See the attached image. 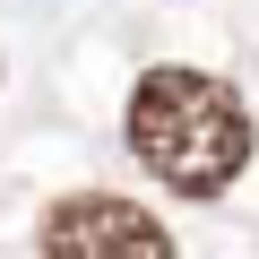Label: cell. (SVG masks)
Masks as SVG:
<instances>
[{
  "label": "cell",
  "mask_w": 259,
  "mask_h": 259,
  "mask_svg": "<svg viewBox=\"0 0 259 259\" xmlns=\"http://www.w3.org/2000/svg\"><path fill=\"white\" fill-rule=\"evenodd\" d=\"M130 147H139V164L164 190L216 199L250 164V112L207 69H147L139 87H130Z\"/></svg>",
  "instance_id": "cell-1"
},
{
  "label": "cell",
  "mask_w": 259,
  "mask_h": 259,
  "mask_svg": "<svg viewBox=\"0 0 259 259\" xmlns=\"http://www.w3.org/2000/svg\"><path fill=\"white\" fill-rule=\"evenodd\" d=\"M52 259H173V233L130 199H61L44 216Z\"/></svg>",
  "instance_id": "cell-2"
}]
</instances>
